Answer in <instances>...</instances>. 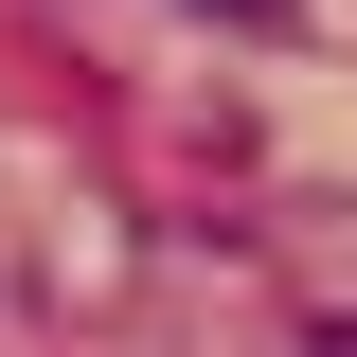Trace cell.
I'll use <instances>...</instances> for the list:
<instances>
[{"label": "cell", "mask_w": 357, "mask_h": 357, "mask_svg": "<svg viewBox=\"0 0 357 357\" xmlns=\"http://www.w3.org/2000/svg\"><path fill=\"white\" fill-rule=\"evenodd\" d=\"M232 18H268V0H232Z\"/></svg>", "instance_id": "1"}]
</instances>
